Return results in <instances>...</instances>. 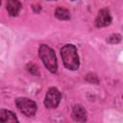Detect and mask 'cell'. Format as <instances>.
I'll list each match as a JSON object with an SVG mask.
<instances>
[{"label":"cell","mask_w":123,"mask_h":123,"mask_svg":"<svg viewBox=\"0 0 123 123\" xmlns=\"http://www.w3.org/2000/svg\"><path fill=\"white\" fill-rule=\"evenodd\" d=\"M21 10V4L18 0H8L7 11L12 16H16Z\"/></svg>","instance_id":"6"},{"label":"cell","mask_w":123,"mask_h":123,"mask_svg":"<svg viewBox=\"0 0 123 123\" xmlns=\"http://www.w3.org/2000/svg\"><path fill=\"white\" fill-rule=\"evenodd\" d=\"M38 54H39V57H40L41 61L43 62L44 65L46 66V68L50 72L55 73L57 71V68H58L57 59H56L55 52L49 46L42 44L39 47Z\"/></svg>","instance_id":"2"},{"label":"cell","mask_w":123,"mask_h":123,"mask_svg":"<svg viewBox=\"0 0 123 123\" xmlns=\"http://www.w3.org/2000/svg\"><path fill=\"white\" fill-rule=\"evenodd\" d=\"M0 3H1V2H0Z\"/></svg>","instance_id":"11"},{"label":"cell","mask_w":123,"mask_h":123,"mask_svg":"<svg viewBox=\"0 0 123 123\" xmlns=\"http://www.w3.org/2000/svg\"><path fill=\"white\" fill-rule=\"evenodd\" d=\"M120 40H121L120 35H112V36H111V37L108 38V41H109L110 43H117V42H119Z\"/></svg>","instance_id":"10"},{"label":"cell","mask_w":123,"mask_h":123,"mask_svg":"<svg viewBox=\"0 0 123 123\" xmlns=\"http://www.w3.org/2000/svg\"><path fill=\"white\" fill-rule=\"evenodd\" d=\"M17 109L26 116H33L37 111V105L34 101L28 98H17L15 100Z\"/></svg>","instance_id":"3"},{"label":"cell","mask_w":123,"mask_h":123,"mask_svg":"<svg viewBox=\"0 0 123 123\" xmlns=\"http://www.w3.org/2000/svg\"><path fill=\"white\" fill-rule=\"evenodd\" d=\"M111 22V16L108 10H101L95 19V24L97 27H106Z\"/></svg>","instance_id":"5"},{"label":"cell","mask_w":123,"mask_h":123,"mask_svg":"<svg viewBox=\"0 0 123 123\" xmlns=\"http://www.w3.org/2000/svg\"><path fill=\"white\" fill-rule=\"evenodd\" d=\"M61 56L64 66L70 70H76L79 67V57L77 49L72 44L64 45L61 50Z\"/></svg>","instance_id":"1"},{"label":"cell","mask_w":123,"mask_h":123,"mask_svg":"<svg viewBox=\"0 0 123 123\" xmlns=\"http://www.w3.org/2000/svg\"><path fill=\"white\" fill-rule=\"evenodd\" d=\"M55 15H56L57 18H59V19H61V20H67V19L70 18V13H69V12H68L66 9L62 8V7H58V8L56 9Z\"/></svg>","instance_id":"9"},{"label":"cell","mask_w":123,"mask_h":123,"mask_svg":"<svg viewBox=\"0 0 123 123\" xmlns=\"http://www.w3.org/2000/svg\"><path fill=\"white\" fill-rule=\"evenodd\" d=\"M72 117L74 120L76 121H79V122H83L86 119V110L80 106V105H77L73 108V111H72Z\"/></svg>","instance_id":"7"},{"label":"cell","mask_w":123,"mask_h":123,"mask_svg":"<svg viewBox=\"0 0 123 123\" xmlns=\"http://www.w3.org/2000/svg\"><path fill=\"white\" fill-rule=\"evenodd\" d=\"M61 101V93L56 87H51L48 89L45 100H44V105L48 109H54L57 108L59 103Z\"/></svg>","instance_id":"4"},{"label":"cell","mask_w":123,"mask_h":123,"mask_svg":"<svg viewBox=\"0 0 123 123\" xmlns=\"http://www.w3.org/2000/svg\"><path fill=\"white\" fill-rule=\"evenodd\" d=\"M15 121H17V118L13 112L8 110H0V122H15Z\"/></svg>","instance_id":"8"}]
</instances>
